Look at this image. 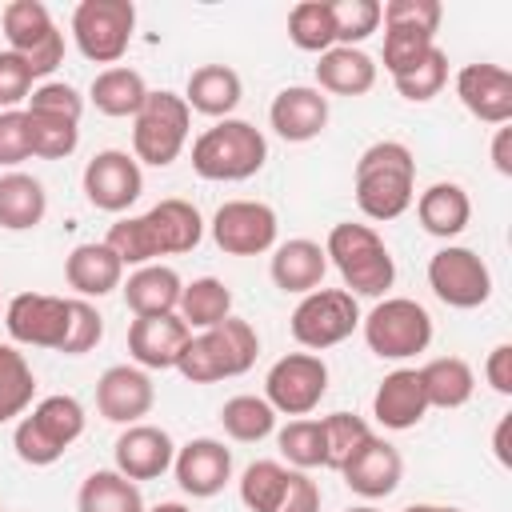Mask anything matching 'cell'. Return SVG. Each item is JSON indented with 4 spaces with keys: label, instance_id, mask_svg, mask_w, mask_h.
I'll return each instance as SVG.
<instances>
[{
    "label": "cell",
    "instance_id": "obj_1",
    "mask_svg": "<svg viewBox=\"0 0 512 512\" xmlns=\"http://www.w3.org/2000/svg\"><path fill=\"white\" fill-rule=\"evenodd\" d=\"M200 240H204V216L196 204H188L180 196H168L140 216L116 220L104 236V244L120 256L124 268L156 264L160 256H184Z\"/></svg>",
    "mask_w": 512,
    "mask_h": 512
},
{
    "label": "cell",
    "instance_id": "obj_2",
    "mask_svg": "<svg viewBox=\"0 0 512 512\" xmlns=\"http://www.w3.org/2000/svg\"><path fill=\"white\" fill-rule=\"evenodd\" d=\"M352 192H356V208L376 224L404 216L416 200V156H412V148L400 144V140L368 144L356 160Z\"/></svg>",
    "mask_w": 512,
    "mask_h": 512
},
{
    "label": "cell",
    "instance_id": "obj_3",
    "mask_svg": "<svg viewBox=\"0 0 512 512\" xmlns=\"http://www.w3.org/2000/svg\"><path fill=\"white\" fill-rule=\"evenodd\" d=\"M324 256L340 272L344 292H352V296L380 300L396 284V260L372 224H352V220L332 224L328 240H324Z\"/></svg>",
    "mask_w": 512,
    "mask_h": 512
},
{
    "label": "cell",
    "instance_id": "obj_4",
    "mask_svg": "<svg viewBox=\"0 0 512 512\" xmlns=\"http://www.w3.org/2000/svg\"><path fill=\"white\" fill-rule=\"evenodd\" d=\"M260 356V336L248 320L228 316L216 328L192 332L188 344L180 348L176 372L188 384H216V380H232L244 376Z\"/></svg>",
    "mask_w": 512,
    "mask_h": 512
},
{
    "label": "cell",
    "instance_id": "obj_5",
    "mask_svg": "<svg viewBox=\"0 0 512 512\" xmlns=\"http://www.w3.org/2000/svg\"><path fill=\"white\" fill-rule=\"evenodd\" d=\"M268 160V140L256 124L228 116L204 128L192 140V172L212 184H240L252 180Z\"/></svg>",
    "mask_w": 512,
    "mask_h": 512
},
{
    "label": "cell",
    "instance_id": "obj_6",
    "mask_svg": "<svg viewBox=\"0 0 512 512\" xmlns=\"http://www.w3.org/2000/svg\"><path fill=\"white\" fill-rule=\"evenodd\" d=\"M84 404L76 396H44L40 404H32V412H24L12 428V448L24 464L32 468H48L56 464L80 436H84Z\"/></svg>",
    "mask_w": 512,
    "mask_h": 512
},
{
    "label": "cell",
    "instance_id": "obj_7",
    "mask_svg": "<svg viewBox=\"0 0 512 512\" xmlns=\"http://www.w3.org/2000/svg\"><path fill=\"white\" fill-rule=\"evenodd\" d=\"M192 132V108L184 104L180 92H148V100L140 104V112L132 116V156L136 164L148 168H168L172 160H180L184 144Z\"/></svg>",
    "mask_w": 512,
    "mask_h": 512
},
{
    "label": "cell",
    "instance_id": "obj_8",
    "mask_svg": "<svg viewBox=\"0 0 512 512\" xmlns=\"http://www.w3.org/2000/svg\"><path fill=\"white\" fill-rule=\"evenodd\" d=\"M360 332L372 356L380 360H408L432 344V316L412 296H380L364 316Z\"/></svg>",
    "mask_w": 512,
    "mask_h": 512
},
{
    "label": "cell",
    "instance_id": "obj_9",
    "mask_svg": "<svg viewBox=\"0 0 512 512\" xmlns=\"http://www.w3.org/2000/svg\"><path fill=\"white\" fill-rule=\"evenodd\" d=\"M8 52H16L36 80H48L64 64V32L40 0H12L0 12Z\"/></svg>",
    "mask_w": 512,
    "mask_h": 512
},
{
    "label": "cell",
    "instance_id": "obj_10",
    "mask_svg": "<svg viewBox=\"0 0 512 512\" xmlns=\"http://www.w3.org/2000/svg\"><path fill=\"white\" fill-rule=\"evenodd\" d=\"M136 32L132 0H80L72 8V40L84 60L116 68Z\"/></svg>",
    "mask_w": 512,
    "mask_h": 512
},
{
    "label": "cell",
    "instance_id": "obj_11",
    "mask_svg": "<svg viewBox=\"0 0 512 512\" xmlns=\"http://www.w3.org/2000/svg\"><path fill=\"white\" fill-rule=\"evenodd\" d=\"M360 316L364 312H360L352 292H344V288H316V292L300 296V304L288 316V328H292V340L304 352H324V348L344 344L360 328Z\"/></svg>",
    "mask_w": 512,
    "mask_h": 512
},
{
    "label": "cell",
    "instance_id": "obj_12",
    "mask_svg": "<svg viewBox=\"0 0 512 512\" xmlns=\"http://www.w3.org/2000/svg\"><path fill=\"white\" fill-rule=\"evenodd\" d=\"M328 396V364L316 352H288L264 376V400L276 416H308Z\"/></svg>",
    "mask_w": 512,
    "mask_h": 512
},
{
    "label": "cell",
    "instance_id": "obj_13",
    "mask_svg": "<svg viewBox=\"0 0 512 512\" xmlns=\"http://www.w3.org/2000/svg\"><path fill=\"white\" fill-rule=\"evenodd\" d=\"M208 232L224 256H264L276 248L280 220L276 208L264 200H224L212 212Z\"/></svg>",
    "mask_w": 512,
    "mask_h": 512
},
{
    "label": "cell",
    "instance_id": "obj_14",
    "mask_svg": "<svg viewBox=\"0 0 512 512\" xmlns=\"http://www.w3.org/2000/svg\"><path fill=\"white\" fill-rule=\"evenodd\" d=\"M428 288H432V296L440 304L468 312V308L488 304V296H492V272H488V264L472 248L444 244L428 260Z\"/></svg>",
    "mask_w": 512,
    "mask_h": 512
},
{
    "label": "cell",
    "instance_id": "obj_15",
    "mask_svg": "<svg viewBox=\"0 0 512 512\" xmlns=\"http://www.w3.org/2000/svg\"><path fill=\"white\" fill-rule=\"evenodd\" d=\"M80 188H84V200L92 208H100V212H128L140 200V192H144V172H140L132 152L104 148V152H96L84 164Z\"/></svg>",
    "mask_w": 512,
    "mask_h": 512
},
{
    "label": "cell",
    "instance_id": "obj_16",
    "mask_svg": "<svg viewBox=\"0 0 512 512\" xmlns=\"http://www.w3.org/2000/svg\"><path fill=\"white\" fill-rule=\"evenodd\" d=\"M4 328H8L12 344L60 352L64 332H68V300L48 296V292H20L4 308Z\"/></svg>",
    "mask_w": 512,
    "mask_h": 512
},
{
    "label": "cell",
    "instance_id": "obj_17",
    "mask_svg": "<svg viewBox=\"0 0 512 512\" xmlns=\"http://www.w3.org/2000/svg\"><path fill=\"white\" fill-rule=\"evenodd\" d=\"M172 476H176L184 496L212 500L232 480V448H224V440H216V436H196V440L176 448Z\"/></svg>",
    "mask_w": 512,
    "mask_h": 512
},
{
    "label": "cell",
    "instance_id": "obj_18",
    "mask_svg": "<svg viewBox=\"0 0 512 512\" xmlns=\"http://www.w3.org/2000/svg\"><path fill=\"white\" fill-rule=\"evenodd\" d=\"M156 404V384L136 364H112L96 380V412L108 424H140Z\"/></svg>",
    "mask_w": 512,
    "mask_h": 512
},
{
    "label": "cell",
    "instance_id": "obj_19",
    "mask_svg": "<svg viewBox=\"0 0 512 512\" xmlns=\"http://www.w3.org/2000/svg\"><path fill=\"white\" fill-rule=\"evenodd\" d=\"M328 96L316 84H288L268 104V124L288 144H308L328 128Z\"/></svg>",
    "mask_w": 512,
    "mask_h": 512
},
{
    "label": "cell",
    "instance_id": "obj_20",
    "mask_svg": "<svg viewBox=\"0 0 512 512\" xmlns=\"http://www.w3.org/2000/svg\"><path fill=\"white\" fill-rule=\"evenodd\" d=\"M340 476H344V484L356 492V496H364V500H384V496H392L396 488H400V480H404V456L396 452V444H388L384 436H368L344 464H340Z\"/></svg>",
    "mask_w": 512,
    "mask_h": 512
},
{
    "label": "cell",
    "instance_id": "obj_21",
    "mask_svg": "<svg viewBox=\"0 0 512 512\" xmlns=\"http://www.w3.org/2000/svg\"><path fill=\"white\" fill-rule=\"evenodd\" d=\"M456 96L480 124H508L512 120V72L500 64H464L456 72Z\"/></svg>",
    "mask_w": 512,
    "mask_h": 512
},
{
    "label": "cell",
    "instance_id": "obj_22",
    "mask_svg": "<svg viewBox=\"0 0 512 512\" xmlns=\"http://www.w3.org/2000/svg\"><path fill=\"white\" fill-rule=\"evenodd\" d=\"M112 460H116V472L136 480V484L140 480H160L176 460V444H172V436L164 428L140 420V424H128L116 436Z\"/></svg>",
    "mask_w": 512,
    "mask_h": 512
},
{
    "label": "cell",
    "instance_id": "obj_23",
    "mask_svg": "<svg viewBox=\"0 0 512 512\" xmlns=\"http://www.w3.org/2000/svg\"><path fill=\"white\" fill-rule=\"evenodd\" d=\"M188 336L192 332L176 312H168V316H136L128 324V356L144 372H164V368H176L180 348L188 344Z\"/></svg>",
    "mask_w": 512,
    "mask_h": 512
},
{
    "label": "cell",
    "instance_id": "obj_24",
    "mask_svg": "<svg viewBox=\"0 0 512 512\" xmlns=\"http://www.w3.org/2000/svg\"><path fill=\"white\" fill-rule=\"evenodd\" d=\"M372 416L388 432H408L428 416V400L416 368H392L372 392Z\"/></svg>",
    "mask_w": 512,
    "mask_h": 512
},
{
    "label": "cell",
    "instance_id": "obj_25",
    "mask_svg": "<svg viewBox=\"0 0 512 512\" xmlns=\"http://www.w3.org/2000/svg\"><path fill=\"white\" fill-rule=\"evenodd\" d=\"M324 272H328V256H324V244L308 240V236H292L284 244L272 248V260H268V276L280 292H292V296H308L324 284Z\"/></svg>",
    "mask_w": 512,
    "mask_h": 512
},
{
    "label": "cell",
    "instance_id": "obj_26",
    "mask_svg": "<svg viewBox=\"0 0 512 512\" xmlns=\"http://www.w3.org/2000/svg\"><path fill=\"white\" fill-rule=\"evenodd\" d=\"M64 280L80 300H100L124 284V264L104 240H84L64 260Z\"/></svg>",
    "mask_w": 512,
    "mask_h": 512
},
{
    "label": "cell",
    "instance_id": "obj_27",
    "mask_svg": "<svg viewBox=\"0 0 512 512\" xmlns=\"http://www.w3.org/2000/svg\"><path fill=\"white\" fill-rule=\"evenodd\" d=\"M124 292V304L132 316H168L180 308V292H184V280L176 268L168 264H140L128 272V280L120 284Z\"/></svg>",
    "mask_w": 512,
    "mask_h": 512
},
{
    "label": "cell",
    "instance_id": "obj_28",
    "mask_svg": "<svg viewBox=\"0 0 512 512\" xmlns=\"http://www.w3.org/2000/svg\"><path fill=\"white\" fill-rule=\"evenodd\" d=\"M244 96V80L236 68L228 64H200L188 72V84H184V104L200 116H212V120H228L236 112Z\"/></svg>",
    "mask_w": 512,
    "mask_h": 512
},
{
    "label": "cell",
    "instance_id": "obj_29",
    "mask_svg": "<svg viewBox=\"0 0 512 512\" xmlns=\"http://www.w3.org/2000/svg\"><path fill=\"white\" fill-rule=\"evenodd\" d=\"M416 220L428 236L436 240H452L468 228L472 220V200L456 180H436L416 196Z\"/></svg>",
    "mask_w": 512,
    "mask_h": 512
},
{
    "label": "cell",
    "instance_id": "obj_30",
    "mask_svg": "<svg viewBox=\"0 0 512 512\" xmlns=\"http://www.w3.org/2000/svg\"><path fill=\"white\" fill-rule=\"evenodd\" d=\"M316 88L332 96H364L376 88V60L364 48H328L316 60Z\"/></svg>",
    "mask_w": 512,
    "mask_h": 512
},
{
    "label": "cell",
    "instance_id": "obj_31",
    "mask_svg": "<svg viewBox=\"0 0 512 512\" xmlns=\"http://www.w3.org/2000/svg\"><path fill=\"white\" fill-rule=\"evenodd\" d=\"M416 372H420V388H424L428 408L452 412V408H464L476 392V372L460 356H436V360L420 364Z\"/></svg>",
    "mask_w": 512,
    "mask_h": 512
},
{
    "label": "cell",
    "instance_id": "obj_32",
    "mask_svg": "<svg viewBox=\"0 0 512 512\" xmlns=\"http://www.w3.org/2000/svg\"><path fill=\"white\" fill-rule=\"evenodd\" d=\"M148 92L152 88L144 84V76L136 68H124V64L96 72L88 84V100L96 104V112H104L112 120H132L140 112V104L148 100Z\"/></svg>",
    "mask_w": 512,
    "mask_h": 512
},
{
    "label": "cell",
    "instance_id": "obj_33",
    "mask_svg": "<svg viewBox=\"0 0 512 512\" xmlns=\"http://www.w3.org/2000/svg\"><path fill=\"white\" fill-rule=\"evenodd\" d=\"M48 216V192L28 172H4L0 176V228L28 232Z\"/></svg>",
    "mask_w": 512,
    "mask_h": 512
},
{
    "label": "cell",
    "instance_id": "obj_34",
    "mask_svg": "<svg viewBox=\"0 0 512 512\" xmlns=\"http://www.w3.org/2000/svg\"><path fill=\"white\" fill-rule=\"evenodd\" d=\"M76 512H144V496L140 484L116 468H96L76 492Z\"/></svg>",
    "mask_w": 512,
    "mask_h": 512
},
{
    "label": "cell",
    "instance_id": "obj_35",
    "mask_svg": "<svg viewBox=\"0 0 512 512\" xmlns=\"http://www.w3.org/2000/svg\"><path fill=\"white\" fill-rule=\"evenodd\" d=\"M176 316L188 324V332L216 328L220 320L232 316V288H228L224 280H216V276H200V280L184 284Z\"/></svg>",
    "mask_w": 512,
    "mask_h": 512
},
{
    "label": "cell",
    "instance_id": "obj_36",
    "mask_svg": "<svg viewBox=\"0 0 512 512\" xmlns=\"http://www.w3.org/2000/svg\"><path fill=\"white\" fill-rule=\"evenodd\" d=\"M220 424H224V436L236 440V444H260L264 436L276 432V412L264 396H252V392H240V396H228L220 404Z\"/></svg>",
    "mask_w": 512,
    "mask_h": 512
},
{
    "label": "cell",
    "instance_id": "obj_37",
    "mask_svg": "<svg viewBox=\"0 0 512 512\" xmlns=\"http://www.w3.org/2000/svg\"><path fill=\"white\" fill-rule=\"evenodd\" d=\"M32 396H36L32 364L24 360V352H16V344H0V424L20 420L32 408Z\"/></svg>",
    "mask_w": 512,
    "mask_h": 512
},
{
    "label": "cell",
    "instance_id": "obj_38",
    "mask_svg": "<svg viewBox=\"0 0 512 512\" xmlns=\"http://www.w3.org/2000/svg\"><path fill=\"white\" fill-rule=\"evenodd\" d=\"M288 40L300 52H328L336 48V24H332V4L328 0H300L288 12Z\"/></svg>",
    "mask_w": 512,
    "mask_h": 512
},
{
    "label": "cell",
    "instance_id": "obj_39",
    "mask_svg": "<svg viewBox=\"0 0 512 512\" xmlns=\"http://www.w3.org/2000/svg\"><path fill=\"white\" fill-rule=\"evenodd\" d=\"M276 448L296 472L324 468V428L316 416H296L284 428H276Z\"/></svg>",
    "mask_w": 512,
    "mask_h": 512
},
{
    "label": "cell",
    "instance_id": "obj_40",
    "mask_svg": "<svg viewBox=\"0 0 512 512\" xmlns=\"http://www.w3.org/2000/svg\"><path fill=\"white\" fill-rule=\"evenodd\" d=\"M284 484H288V468L280 460H252L240 472L236 492H240V504L248 512H276V504L284 496Z\"/></svg>",
    "mask_w": 512,
    "mask_h": 512
},
{
    "label": "cell",
    "instance_id": "obj_41",
    "mask_svg": "<svg viewBox=\"0 0 512 512\" xmlns=\"http://www.w3.org/2000/svg\"><path fill=\"white\" fill-rule=\"evenodd\" d=\"M28 140H32V156L36 160H64L76 152L80 144V124L76 120H60V116H40V112H28Z\"/></svg>",
    "mask_w": 512,
    "mask_h": 512
},
{
    "label": "cell",
    "instance_id": "obj_42",
    "mask_svg": "<svg viewBox=\"0 0 512 512\" xmlns=\"http://www.w3.org/2000/svg\"><path fill=\"white\" fill-rule=\"evenodd\" d=\"M320 428H324V468L332 472H340V464L372 436L368 420L356 412H328L320 416Z\"/></svg>",
    "mask_w": 512,
    "mask_h": 512
},
{
    "label": "cell",
    "instance_id": "obj_43",
    "mask_svg": "<svg viewBox=\"0 0 512 512\" xmlns=\"http://www.w3.org/2000/svg\"><path fill=\"white\" fill-rule=\"evenodd\" d=\"M392 84H396V92H400L408 104H428V100L440 96L444 84H448V52H444V48H432L420 64H412L408 72L392 76Z\"/></svg>",
    "mask_w": 512,
    "mask_h": 512
},
{
    "label": "cell",
    "instance_id": "obj_44",
    "mask_svg": "<svg viewBox=\"0 0 512 512\" xmlns=\"http://www.w3.org/2000/svg\"><path fill=\"white\" fill-rule=\"evenodd\" d=\"M332 4V24H336V44L360 48L380 28V4L376 0H328Z\"/></svg>",
    "mask_w": 512,
    "mask_h": 512
},
{
    "label": "cell",
    "instance_id": "obj_45",
    "mask_svg": "<svg viewBox=\"0 0 512 512\" xmlns=\"http://www.w3.org/2000/svg\"><path fill=\"white\" fill-rule=\"evenodd\" d=\"M432 48H436V36H432V32L384 24V68H388V76L408 72V68H412V64H420Z\"/></svg>",
    "mask_w": 512,
    "mask_h": 512
},
{
    "label": "cell",
    "instance_id": "obj_46",
    "mask_svg": "<svg viewBox=\"0 0 512 512\" xmlns=\"http://www.w3.org/2000/svg\"><path fill=\"white\" fill-rule=\"evenodd\" d=\"M104 340V316L96 312V304L92 300H80V296H72L68 300V332H64V356H84V352H92L96 344Z\"/></svg>",
    "mask_w": 512,
    "mask_h": 512
},
{
    "label": "cell",
    "instance_id": "obj_47",
    "mask_svg": "<svg viewBox=\"0 0 512 512\" xmlns=\"http://www.w3.org/2000/svg\"><path fill=\"white\" fill-rule=\"evenodd\" d=\"M24 108H28V112H40V116H60V120H76V124H80V116H84V96H80L72 84H64V80H40V84L32 88V96H28Z\"/></svg>",
    "mask_w": 512,
    "mask_h": 512
},
{
    "label": "cell",
    "instance_id": "obj_48",
    "mask_svg": "<svg viewBox=\"0 0 512 512\" xmlns=\"http://www.w3.org/2000/svg\"><path fill=\"white\" fill-rule=\"evenodd\" d=\"M440 0H388L380 4V24H396V28H420V32H432L440 28Z\"/></svg>",
    "mask_w": 512,
    "mask_h": 512
},
{
    "label": "cell",
    "instance_id": "obj_49",
    "mask_svg": "<svg viewBox=\"0 0 512 512\" xmlns=\"http://www.w3.org/2000/svg\"><path fill=\"white\" fill-rule=\"evenodd\" d=\"M32 160V140H28V116L24 108L0 112V168H12Z\"/></svg>",
    "mask_w": 512,
    "mask_h": 512
},
{
    "label": "cell",
    "instance_id": "obj_50",
    "mask_svg": "<svg viewBox=\"0 0 512 512\" xmlns=\"http://www.w3.org/2000/svg\"><path fill=\"white\" fill-rule=\"evenodd\" d=\"M32 88H36V76L28 72V64H24L16 52L4 48V52H0V112L28 104Z\"/></svg>",
    "mask_w": 512,
    "mask_h": 512
},
{
    "label": "cell",
    "instance_id": "obj_51",
    "mask_svg": "<svg viewBox=\"0 0 512 512\" xmlns=\"http://www.w3.org/2000/svg\"><path fill=\"white\" fill-rule=\"evenodd\" d=\"M276 512H320V484L308 472L288 468V484H284Z\"/></svg>",
    "mask_w": 512,
    "mask_h": 512
},
{
    "label": "cell",
    "instance_id": "obj_52",
    "mask_svg": "<svg viewBox=\"0 0 512 512\" xmlns=\"http://www.w3.org/2000/svg\"><path fill=\"white\" fill-rule=\"evenodd\" d=\"M484 380L492 384V392L512 396V344H508V340L488 352V360H484Z\"/></svg>",
    "mask_w": 512,
    "mask_h": 512
},
{
    "label": "cell",
    "instance_id": "obj_53",
    "mask_svg": "<svg viewBox=\"0 0 512 512\" xmlns=\"http://www.w3.org/2000/svg\"><path fill=\"white\" fill-rule=\"evenodd\" d=\"M492 168L500 176H512V128L508 124H500L492 132Z\"/></svg>",
    "mask_w": 512,
    "mask_h": 512
},
{
    "label": "cell",
    "instance_id": "obj_54",
    "mask_svg": "<svg viewBox=\"0 0 512 512\" xmlns=\"http://www.w3.org/2000/svg\"><path fill=\"white\" fill-rule=\"evenodd\" d=\"M508 428H512V416H500V424H496V432H492V452H496V460L508 468L512 464V452H508Z\"/></svg>",
    "mask_w": 512,
    "mask_h": 512
},
{
    "label": "cell",
    "instance_id": "obj_55",
    "mask_svg": "<svg viewBox=\"0 0 512 512\" xmlns=\"http://www.w3.org/2000/svg\"><path fill=\"white\" fill-rule=\"evenodd\" d=\"M144 512H192V508L180 504V500H164V504H152V508H144Z\"/></svg>",
    "mask_w": 512,
    "mask_h": 512
},
{
    "label": "cell",
    "instance_id": "obj_56",
    "mask_svg": "<svg viewBox=\"0 0 512 512\" xmlns=\"http://www.w3.org/2000/svg\"><path fill=\"white\" fill-rule=\"evenodd\" d=\"M404 512H440V504H408Z\"/></svg>",
    "mask_w": 512,
    "mask_h": 512
},
{
    "label": "cell",
    "instance_id": "obj_57",
    "mask_svg": "<svg viewBox=\"0 0 512 512\" xmlns=\"http://www.w3.org/2000/svg\"><path fill=\"white\" fill-rule=\"evenodd\" d=\"M348 512H380V508H372V504H356V508H348Z\"/></svg>",
    "mask_w": 512,
    "mask_h": 512
},
{
    "label": "cell",
    "instance_id": "obj_58",
    "mask_svg": "<svg viewBox=\"0 0 512 512\" xmlns=\"http://www.w3.org/2000/svg\"><path fill=\"white\" fill-rule=\"evenodd\" d=\"M440 512H464V508H444V504H440Z\"/></svg>",
    "mask_w": 512,
    "mask_h": 512
},
{
    "label": "cell",
    "instance_id": "obj_59",
    "mask_svg": "<svg viewBox=\"0 0 512 512\" xmlns=\"http://www.w3.org/2000/svg\"><path fill=\"white\" fill-rule=\"evenodd\" d=\"M0 512H4V508H0Z\"/></svg>",
    "mask_w": 512,
    "mask_h": 512
}]
</instances>
